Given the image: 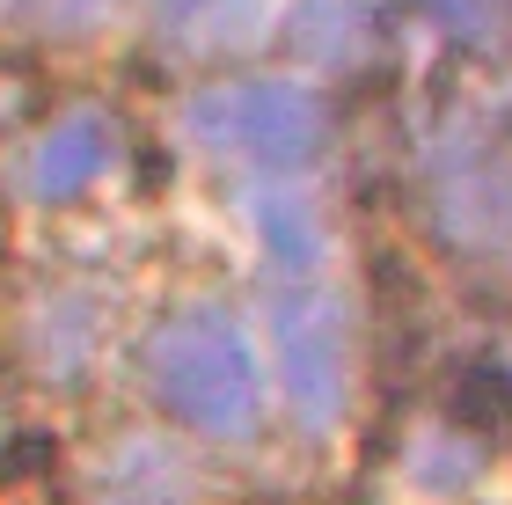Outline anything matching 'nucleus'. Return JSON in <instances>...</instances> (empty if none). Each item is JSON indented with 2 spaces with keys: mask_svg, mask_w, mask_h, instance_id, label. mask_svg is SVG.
Segmentation results:
<instances>
[{
  "mask_svg": "<svg viewBox=\"0 0 512 505\" xmlns=\"http://www.w3.org/2000/svg\"><path fill=\"white\" fill-rule=\"evenodd\" d=\"M147 381L183 425L213 440H249L264 418V366L235 315L220 308H183L147 337Z\"/></svg>",
  "mask_w": 512,
  "mask_h": 505,
  "instance_id": "f257e3e1",
  "label": "nucleus"
},
{
  "mask_svg": "<svg viewBox=\"0 0 512 505\" xmlns=\"http://www.w3.org/2000/svg\"><path fill=\"white\" fill-rule=\"evenodd\" d=\"M183 125H191V140L213 147V154L286 169V162H308L315 154L322 103L308 88H286V81H235V88H205V96L183 110Z\"/></svg>",
  "mask_w": 512,
  "mask_h": 505,
  "instance_id": "f03ea898",
  "label": "nucleus"
},
{
  "mask_svg": "<svg viewBox=\"0 0 512 505\" xmlns=\"http://www.w3.org/2000/svg\"><path fill=\"white\" fill-rule=\"evenodd\" d=\"M278 366H286V403L308 425H330L344 403V323L322 293H278L271 308Z\"/></svg>",
  "mask_w": 512,
  "mask_h": 505,
  "instance_id": "7ed1b4c3",
  "label": "nucleus"
},
{
  "mask_svg": "<svg viewBox=\"0 0 512 505\" xmlns=\"http://www.w3.org/2000/svg\"><path fill=\"white\" fill-rule=\"evenodd\" d=\"M110 162H118V132H110V118H103V110H66V118H52L37 132L22 183H30V198L66 205V198H81Z\"/></svg>",
  "mask_w": 512,
  "mask_h": 505,
  "instance_id": "20e7f679",
  "label": "nucleus"
},
{
  "mask_svg": "<svg viewBox=\"0 0 512 505\" xmlns=\"http://www.w3.org/2000/svg\"><path fill=\"white\" fill-rule=\"evenodd\" d=\"M271 0H154L161 37L183 44V52H235V44L264 37Z\"/></svg>",
  "mask_w": 512,
  "mask_h": 505,
  "instance_id": "39448f33",
  "label": "nucleus"
},
{
  "mask_svg": "<svg viewBox=\"0 0 512 505\" xmlns=\"http://www.w3.org/2000/svg\"><path fill=\"white\" fill-rule=\"evenodd\" d=\"M191 476L161 440H132L103 462V505H183Z\"/></svg>",
  "mask_w": 512,
  "mask_h": 505,
  "instance_id": "423d86ee",
  "label": "nucleus"
},
{
  "mask_svg": "<svg viewBox=\"0 0 512 505\" xmlns=\"http://www.w3.org/2000/svg\"><path fill=\"white\" fill-rule=\"evenodd\" d=\"M256 220H264V249L286 271H308L322 257V227H315V213L300 198H264V213H256Z\"/></svg>",
  "mask_w": 512,
  "mask_h": 505,
  "instance_id": "0eeeda50",
  "label": "nucleus"
},
{
  "mask_svg": "<svg viewBox=\"0 0 512 505\" xmlns=\"http://www.w3.org/2000/svg\"><path fill=\"white\" fill-rule=\"evenodd\" d=\"M22 15L37 22V30H59V37H81V30H96L110 0H15Z\"/></svg>",
  "mask_w": 512,
  "mask_h": 505,
  "instance_id": "6e6552de",
  "label": "nucleus"
},
{
  "mask_svg": "<svg viewBox=\"0 0 512 505\" xmlns=\"http://www.w3.org/2000/svg\"><path fill=\"white\" fill-rule=\"evenodd\" d=\"M439 22H454V37L469 30V37H491V22H498V0H432Z\"/></svg>",
  "mask_w": 512,
  "mask_h": 505,
  "instance_id": "1a4fd4ad",
  "label": "nucleus"
}]
</instances>
